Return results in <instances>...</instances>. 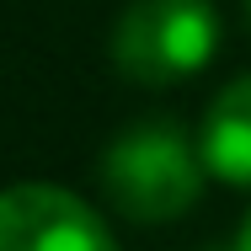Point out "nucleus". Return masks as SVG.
I'll return each mask as SVG.
<instances>
[{
	"label": "nucleus",
	"mask_w": 251,
	"mask_h": 251,
	"mask_svg": "<svg viewBox=\"0 0 251 251\" xmlns=\"http://www.w3.org/2000/svg\"><path fill=\"white\" fill-rule=\"evenodd\" d=\"M203 176L208 166H203L198 145H187L166 118L123 128L101 155V193L112 198L118 214L139 225L182 219L203 198Z\"/></svg>",
	"instance_id": "nucleus-1"
},
{
	"label": "nucleus",
	"mask_w": 251,
	"mask_h": 251,
	"mask_svg": "<svg viewBox=\"0 0 251 251\" xmlns=\"http://www.w3.org/2000/svg\"><path fill=\"white\" fill-rule=\"evenodd\" d=\"M219 49V11L208 0H134L112 27V64L134 86H176Z\"/></svg>",
	"instance_id": "nucleus-2"
},
{
	"label": "nucleus",
	"mask_w": 251,
	"mask_h": 251,
	"mask_svg": "<svg viewBox=\"0 0 251 251\" xmlns=\"http://www.w3.org/2000/svg\"><path fill=\"white\" fill-rule=\"evenodd\" d=\"M0 251H118L86 198L53 182H16L0 193Z\"/></svg>",
	"instance_id": "nucleus-3"
},
{
	"label": "nucleus",
	"mask_w": 251,
	"mask_h": 251,
	"mask_svg": "<svg viewBox=\"0 0 251 251\" xmlns=\"http://www.w3.org/2000/svg\"><path fill=\"white\" fill-rule=\"evenodd\" d=\"M198 155L208 176H219L230 187H251V75L230 80L214 97L198 128Z\"/></svg>",
	"instance_id": "nucleus-4"
},
{
	"label": "nucleus",
	"mask_w": 251,
	"mask_h": 251,
	"mask_svg": "<svg viewBox=\"0 0 251 251\" xmlns=\"http://www.w3.org/2000/svg\"><path fill=\"white\" fill-rule=\"evenodd\" d=\"M235 251H251V214H246V225H241V235H235Z\"/></svg>",
	"instance_id": "nucleus-5"
},
{
	"label": "nucleus",
	"mask_w": 251,
	"mask_h": 251,
	"mask_svg": "<svg viewBox=\"0 0 251 251\" xmlns=\"http://www.w3.org/2000/svg\"><path fill=\"white\" fill-rule=\"evenodd\" d=\"M246 27H251V0H246Z\"/></svg>",
	"instance_id": "nucleus-6"
}]
</instances>
